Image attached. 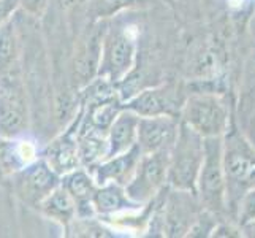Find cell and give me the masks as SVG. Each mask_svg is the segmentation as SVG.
I'll return each mask as SVG.
<instances>
[{"label": "cell", "mask_w": 255, "mask_h": 238, "mask_svg": "<svg viewBox=\"0 0 255 238\" xmlns=\"http://www.w3.org/2000/svg\"><path fill=\"white\" fill-rule=\"evenodd\" d=\"M205 138L187 124L179 122V132L170 149L166 183L178 191L197 194V180L203 164Z\"/></svg>", "instance_id": "obj_1"}, {"label": "cell", "mask_w": 255, "mask_h": 238, "mask_svg": "<svg viewBox=\"0 0 255 238\" xmlns=\"http://www.w3.org/2000/svg\"><path fill=\"white\" fill-rule=\"evenodd\" d=\"M136 59V40L131 27L124 24L107 25L102 37V51L97 76L119 84L130 75Z\"/></svg>", "instance_id": "obj_2"}, {"label": "cell", "mask_w": 255, "mask_h": 238, "mask_svg": "<svg viewBox=\"0 0 255 238\" xmlns=\"http://www.w3.org/2000/svg\"><path fill=\"white\" fill-rule=\"evenodd\" d=\"M181 116V122L187 124L203 138L224 137L228 127L227 105L213 92L192 94L182 103Z\"/></svg>", "instance_id": "obj_3"}, {"label": "cell", "mask_w": 255, "mask_h": 238, "mask_svg": "<svg viewBox=\"0 0 255 238\" xmlns=\"http://www.w3.org/2000/svg\"><path fill=\"white\" fill-rule=\"evenodd\" d=\"M170 151H157L141 154L138 167L126 184V194L138 205H146L163 191L168 173Z\"/></svg>", "instance_id": "obj_4"}, {"label": "cell", "mask_w": 255, "mask_h": 238, "mask_svg": "<svg viewBox=\"0 0 255 238\" xmlns=\"http://www.w3.org/2000/svg\"><path fill=\"white\" fill-rule=\"evenodd\" d=\"M225 186L224 140L222 137L205 138V156L197 180V192L208 207L221 208L225 199Z\"/></svg>", "instance_id": "obj_5"}, {"label": "cell", "mask_w": 255, "mask_h": 238, "mask_svg": "<svg viewBox=\"0 0 255 238\" xmlns=\"http://www.w3.org/2000/svg\"><path fill=\"white\" fill-rule=\"evenodd\" d=\"M27 127V103L13 72L0 75V137L17 138Z\"/></svg>", "instance_id": "obj_6"}, {"label": "cell", "mask_w": 255, "mask_h": 238, "mask_svg": "<svg viewBox=\"0 0 255 238\" xmlns=\"http://www.w3.org/2000/svg\"><path fill=\"white\" fill-rule=\"evenodd\" d=\"M11 176L16 194L33 207L60 184V176L43 159H35Z\"/></svg>", "instance_id": "obj_7"}, {"label": "cell", "mask_w": 255, "mask_h": 238, "mask_svg": "<svg viewBox=\"0 0 255 238\" xmlns=\"http://www.w3.org/2000/svg\"><path fill=\"white\" fill-rule=\"evenodd\" d=\"M182 103L178 87L173 84H162L138 91L122 103V107L136 113L138 116H160V114L178 116Z\"/></svg>", "instance_id": "obj_8"}, {"label": "cell", "mask_w": 255, "mask_h": 238, "mask_svg": "<svg viewBox=\"0 0 255 238\" xmlns=\"http://www.w3.org/2000/svg\"><path fill=\"white\" fill-rule=\"evenodd\" d=\"M179 132L178 116H139L136 145L143 154L170 151Z\"/></svg>", "instance_id": "obj_9"}, {"label": "cell", "mask_w": 255, "mask_h": 238, "mask_svg": "<svg viewBox=\"0 0 255 238\" xmlns=\"http://www.w3.org/2000/svg\"><path fill=\"white\" fill-rule=\"evenodd\" d=\"M80 121H81V113L78 119L73 121L72 127L65 134L57 137L54 142H51L41 154L43 161L59 176L81 167L80 156H78V145H76V130L80 127Z\"/></svg>", "instance_id": "obj_10"}, {"label": "cell", "mask_w": 255, "mask_h": 238, "mask_svg": "<svg viewBox=\"0 0 255 238\" xmlns=\"http://www.w3.org/2000/svg\"><path fill=\"white\" fill-rule=\"evenodd\" d=\"M141 154L143 153L139 146L135 145L126 153L103 159L102 162L94 165L89 172L92 173L97 186L107 183H118L121 186H126L131 180V176H133L139 159H141Z\"/></svg>", "instance_id": "obj_11"}, {"label": "cell", "mask_w": 255, "mask_h": 238, "mask_svg": "<svg viewBox=\"0 0 255 238\" xmlns=\"http://www.w3.org/2000/svg\"><path fill=\"white\" fill-rule=\"evenodd\" d=\"M60 186H62L76 204V218H91L97 216L92 207V196L97 189V183L92 173L84 169H78L60 176Z\"/></svg>", "instance_id": "obj_12"}, {"label": "cell", "mask_w": 255, "mask_h": 238, "mask_svg": "<svg viewBox=\"0 0 255 238\" xmlns=\"http://www.w3.org/2000/svg\"><path fill=\"white\" fill-rule=\"evenodd\" d=\"M92 207L97 216L111 218L121 213H131L143 205H138L136 202L128 199L124 186L118 183H107L97 186L92 196Z\"/></svg>", "instance_id": "obj_13"}, {"label": "cell", "mask_w": 255, "mask_h": 238, "mask_svg": "<svg viewBox=\"0 0 255 238\" xmlns=\"http://www.w3.org/2000/svg\"><path fill=\"white\" fill-rule=\"evenodd\" d=\"M138 121L139 116L136 113L122 107V110L119 111L116 119L113 121V124L107 132V142H108L107 157L126 153L131 146L136 145Z\"/></svg>", "instance_id": "obj_14"}, {"label": "cell", "mask_w": 255, "mask_h": 238, "mask_svg": "<svg viewBox=\"0 0 255 238\" xmlns=\"http://www.w3.org/2000/svg\"><path fill=\"white\" fill-rule=\"evenodd\" d=\"M224 172L227 183L251 186L255 183V156L240 145L228 148L224 143Z\"/></svg>", "instance_id": "obj_15"}, {"label": "cell", "mask_w": 255, "mask_h": 238, "mask_svg": "<svg viewBox=\"0 0 255 238\" xmlns=\"http://www.w3.org/2000/svg\"><path fill=\"white\" fill-rule=\"evenodd\" d=\"M37 159V149L32 142L5 138L0 142V176L14 175Z\"/></svg>", "instance_id": "obj_16"}, {"label": "cell", "mask_w": 255, "mask_h": 238, "mask_svg": "<svg viewBox=\"0 0 255 238\" xmlns=\"http://www.w3.org/2000/svg\"><path fill=\"white\" fill-rule=\"evenodd\" d=\"M37 208L45 216H48L52 221H56L65 227L76 218L75 200L60 184L40 202Z\"/></svg>", "instance_id": "obj_17"}, {"label": "cell", "mask_w": 255, "mask_h": 238, "mask_svg": "<svg viewBox=\"0 0 255 238\" xmlns=\"http://www.w3.org/2000/svg\"><path fill=\"white\" fill-rule=\"evenodd\" d=\"M76 145H78L80 164L87 170H91L94 165L102 162L107 157V151H108L107 135L94 134V132H78Z\"/></svg>", "instance_id": "obj_18"}, {"label": "cell", "mask_w": 255, "mask_h": 238, "mask_svg": "<svg viewBox=\"0 0 255 238\" xmlns=\"http://www.w3.org/2000/svg\"><path fill=\"white\" fill-rule=\"evenodd\" d=\"M146 2L147 0H87V14L94 22H99Z\"/></svg>", "instance_id": "obj_19"}, {"label": "cell", "mask_w": 255, "mask_h": 238, "mask_svg": "<svg viewBox=\"0 0 255 238\" xmlns=\"http://www.w3.org/2000/svg\"><path fill=\"white\" fill-rule=\"evenodd\" d=\"M17 57V40L13 19L0 25V75L13 72Z\"/></svg>", "instance_id": "obj_20"}, {"label": "cell", "mask_w": 255, "mask_h": 238, "mask_svg": "<svg viewBox=\"0 0 255 238\" xmlns=\"http://www.w3.org/2000/svg\"><path fill=\"white\" fill-rule=\"evenodd\" d=\"M240 219L243 224L255 221V188L248 191L241 199L240 204Z\"/></svg>", "instance_id": "obj_21"}, {"label": "cell", "mask_w": 255, "mask_h": 238, "mask_svg": "<svg viewBox=\"0 0 255 238\" xmlns=\"http://www.w3.org/2000/svg\"><path fill=\"white\" fill-rule=\"evenodd\" d=\"M48 5L49 0H19V6L22 10L35 17L43 16V13L48 10Z\"/></svg>", "instance_id": "obj_22"}, {"label": "cell", "mask_w": 255, "mask_h": 238, "mask_svg": "<svg viewBox=\"0 0 255 238\" xmlns=\"http://www.w3.org/2000/svg\"><path fill=\"white\" fill-rule=\"evenodd\" d=\"M17 8H19V0H0V25L13 19Z\"/></svg>", "instance_id": "obj_23"}, {"label": "cell", "mask_w": 255, "mask_h": 238, "mask_svg": "<svg viewBox=\"0 0 255 238\" xmlns=\"http://www.w3.org/2000/svg\"><path fill=\"white\" fill-rule=\"evenodd\" d=\"M57 3L62 11H72L83 5L87 6V0H57Z\"/></svg>", "instance_id": "obj_24"}, {"label": "cell", "mask_w": 255, "mask_h": 238, "mask_svg": "<svg viewBox=\"0 0 255 238\" xmlns=\"http://www.w3.org/2000/svg\"><path fill=\"white\" fill-rule=\"evenodd\" d=\"M252 129H254V130H252V142L255 143V107H254V118H252ZM254 143H252V145H254Z\"/></svg>", "instance_id": "obj_25"}]
</instances>
